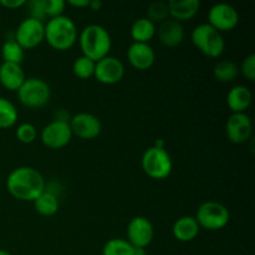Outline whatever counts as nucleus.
I'll return each mask as SVG.
<instances>
[{
  "label": "nucleus",
  "mask_w": 255,
  "mask_h": 255,
  "mask_svg": "<svg viewBox=\"0 0 255 255\" xmlns=\"http://www.w3.org/2000/svg\"><path fill=\"white\" fill-rule=\"evenodd\" d=\"M46 182L42 174L32 167L22 166L12 169L6 178V189L11 197L21 202H34L45 191Z\"/></svg>",
  "instance_id": "nucleus-1"
},
{
  "label": "nucleus",
  "mask_w": 255,
  "mask_h": 255,
  "mask_svg": "<svg viewBox=\"0 0 255 255\" xmlns=\"http://www.w3.org/2000/svg\"><path fill=\"white\" fill-rule=\"evenodd\" d=\"M82 56L97 62L109 56L112 47V40L106 27L99 24H90L81 30L77 37Z\"/></svg>",
  "instance_id": "nucleus-2"
},
{
  "label": "nucleus",
  "mask_w": 255,
  "mask_h": 255,
  "mask_svg": "<svg viewBox=\"0 0 255 255\" xmlns=\"http://www.w3.org/2000/svg\"><path fill=\"white\" fill-rule=\"evenodd\" d=\"M79 31L71 17L66 15L52 17L45 22V41L56 51H67L77 41Z\"/></svg>",
  "instance_id": "nucleus-3"
},
{
  "label": "nucleus",
  "mask_w": 255,
  "mask_h": 255,
  "mask_svg": "<svg viewBox=\"0 0 255 255\" xmlns=\"http://www.w3.org/2000/svg\"><path fill=\"white\" fill-rule=\"evenodd\" d=\"M192 44L207 57L217 59L222 56L226 50V41L223 35L214 27L207 24H199L193 29L191 34Z\"/></svg>",
  "instance_id": "nucleus-4"
},
{
  "label": "nucleus",
  "mask_w": 255,
  "mask_h": 255,
  "mask_svg": "<svg viewBox=\"0 0 255 255\" xmlns=\"http://www.w3.org/2000/svg\"><path fill=\"white\" fill-rule=\"evenodd\" d=\"M141 167L149 178L161 181L169 177L173 168V162L166 148L152 146L142 154Z\"/></svg>",
  "instance_id": "nucleus-5"
},
{
  "label": "nucleus",
  "mask_w": 255,
  "mask_h": 255,
  "mask_svg": "<svg viewBox=\"0 0 255 255\" xmlns=\"http://www.w3.org/2000/svg\"><path fill=\"white\" fill-rule=\"evenodd\" d=\"M17 99L27 109H41L46 106L51 97L50 86L39 77H29L16 91Z\"/></svg>",
  "instance_id": "nucleus-6"
},
{
  "label": "nucleus",
  "mask_w": 255,
  "mask_h": 255,
  "mask_svg": "<svg viewBox=\"0 0 255 255\" xmlns=\"http://www.w3.org/2000/svg\"><path fill=\"white\" fill-rule=\"evenodd\" d=\"M194 218L201 228L207 231H221L228 226L231 213L224 204L208 201L198 207Z\"/></svg>",
  "instance_id": "nucleus-7"
},
{
  "label": "nucleus",
  "mask_w": 255,
  "mask_h": 255,
  "mask_svg": "<svg viewBox=\"0 0 255 255\" xmlns=\"http://www.w3.org/2000/svg\"><path fill=\"white\" fill-rule=\"evenodd\" d=\"M15 41L24 50H31L45 41V22L27 16L15 30Z\"/></svg>",
  "instance_id": "nucleus-8"
},
{
  "label": "nucleus",
  "mask_w": 255,
  "mask_h": 255,
  "mask_svg": "<svg viewBox=\"0 0 255 255\" xmlns=\"http://www.w3.org/2000/svg\"><path fill=\"white\" fill-rule=\"evenodd\" d=\"M69 125L72 136L85 141L95 139L102 131V124L99 117L89 112H79L74 115L70 117Z\"/></svg>",
  "instance_id": "nucleus-9"
},
{
  "label": "nucleus",
  "mask_w": 255,
  "mask_h": 255,
  "mask_svg": "<svg viewBox=\"0 0 255 255\" xmlns=\"http://www.w3.org/2000/svg\"><path fill=\"white\" fill-rule=\"evenodd\" d=\"M208 24L221 34L232 31L239 24L238 10L226 2L213 5L208 11Z\"/></svg>",
  "instance_id": "nucleus-10"
},
{
  "label": "nucleus",
  "mask_w": 255,
  "mask_h": 255,
  "mask_svg": "<svg viewBox=\"0 0 255 255\" xmlns=\"http://www.w3.org/2000/svg\"><path fill=\"white\" fill-rule=\"evenodd\" d=\"M72 138L69 122L54 120L42 128L40 139L42 144L50 149H61L70 143Z\"/></svg>",
  "instance_id": "nucleus-11"
},
{
  "label": "nucleus",
  "mask_w": 255,
  "mask_h": 255,
  "mask_svg": "<svg viewBox=\"0 0 255 255\" xmlns=\"http://www.w3.org/2000/svg\"><path fill=\"white\" fill-rule=\"evenodd\" d=\"M154 238V228L148 218L137 216L127 226V242L133 248L146 249Z\"/></svg>",
  "instance_id": "nucleus-12"
},
{
  "label": "nucleus",
  "mask_w": 255,
  "mask_h": 255,
  "mask_svg": "<svg viewBox=\"0 0 255 255\" xmlns=\"http://www.w3.org/2000/svg\"><path fill=\"white\" fill-rule=\"evenodd\" d=\"M226 133L234 144H244L253 136V122L248 115L232 114L226 124Z\"/></svg>",
  "instance_id": "nucleus-13"
},
{
  "label": "nucleus",
  "mask_w": 255,
  "mask_h": 255,
  "mask_svg": "<svg viewBox=\"0 0 255 255\" xmlns=\"http://www.w3.org/2000/svg\"><path fill=\"white\" fill-rule=\"evenodd\" d=\"M125 65L119 57L106 56L95 65L94 77L104 85L119 84L125 76Z\"/></svg>",
  "instance_id": "nucleus-14"
},
{
  "label": "nucleus",
  "mask_w": 255,
  "mask_h": 255,
  "mask_svg": "<svg viewBox=\"0 0 255 255\" xmlns=\"http://www.w3.org/2000/svg\"><path fill=\"white\" fill-rule=\"evenodd\" d=\"M127 60L133 69L146 71L156 62V52L149 44L132 42L127 50Z\"/></svg>",
  "instance_id": "nucleus-15"
},
{
  "label": "nucleus",
  "mask_w": 255,
  "mask_h": 255,
  "mask_svg": "<svg viewBox=\"0 0 255 255\" xmlns=\"http://www.w3.org/2000/svg\"><path fill=\"white\" fill-rule=\"evenodd\" d=\"M156 35L159 42L167 47H176L181 45L184 40V27L182 22L169 17L166 21L161 22L156 29Z\"/></svg>",
  "instance_id": "nucleus-16"
},
{
  "label": "nucleus",
  "mask_w": 255,
  "mask_h": 255,
  "mask_svg": "<svg viewBox=\"0 0 255 255\" xmlns=\"http://www.w3.org/2000/svg\"><path fill=\"white\" fill-rule=\"evenodd\" d=\"M26 80L21 65L2 62L0 65V85L9 91H17Z\"/></svg>",
  "instance_id": "nucleus-17"
},
{
  "label": "nucleus",
  "mask_w": 255,
  "mask_h": 255,
  "mask_svg": "<svg viewBox=\"0 0 255 255\" xmlns=\"http://www.w3.org/2000/svg\"><path fill=\"white\" fill-rule=\"evenodd\" d=\"M169 10V17L178 22L189 21L199 11V0H171L167 2Z\"/></svg>",
  "instance_id": "nucleus-18"
},
{
  "label": "nucleus",
  "mask_w": 255,
  "mask_h": 255,
  "mask_svg": "<svg viewBox=\"0 0 255 255\" xmlns=\"http://www.w3.org/2000/svg\"><path fill=\"white\" fill-rule=\"evenodd\" d=\"M201 227L197 223L193 216L179 217L172 227V234L174 238L182 243H188L198 237Z\"/></svg>",
  "instance_id": "nucleus-19"
},
{
  "label": "nucleus",
  "mask_w": 255,
  "mask_h": 255,
  "mask_svg": "<svg viewBox=\"0 0 255 255\" xmlns=\"http://www.w3.org/2000/svg\"><path fill=\"white\" fill-rule=\"evenodd\" d=\"M253 95L249 87L244 85H237L229 90L227 95V105L232 114H244L252 105Z\"/></svg>",
  "instance_id": "nucleus-20"
},
{
  "label": "nucleus",
  "mask_w": 255,
  "mask_h": 255,
  "mask_svg": "<svg viewBox=\"0 0 255 255\" xmlns=\"http://www.w3.org/2000/svg\"><path fill=\"white\" fill-rule=\"evenodd\" d=\"M156 25L147 17H139L132 24L131 37L133 42L148 44L156 36Z\"/></svg>",
  "instance_id": "nucleus-21"
},
{
  "label": "nucleus",
  "mask_w": 255,
  "mask_h": 255,
  "mask_svg": "<svg viewBox=\"0 0 255 255\" xmlns=\"http://www.w3.org/2000/svg\"><path fill=\"white\" fill-rule=\"evenodd\" d=\"M32 203H34V208L36 213H39L42 217L54 216V214L57 213L60 207L59 196L46 191V189Z\"/></svg>",
  "instance_id": "nucleus-22"
},
{
  "label": "nucleus",
  "mask_w": 255,
  "mask_h": 255,
  "mask_svg": "<svg viewBox=\"0 0 255 255\" xmlns=\"http://www.w3.org/2000/svg\"><path fill=\"white\" fill-rule=\"evenodd\" d=\"M213 75L219 82L228 84L236 80L239 75V66L231 60H221L214 66Z\"/></svg>",
  "instance_id": "nucleus-23"
},
{
  "label": "nucleus",
  "mask_w": 255,
  "mask_h": 255,
  "mask_svg": "<svg viewBox=\"0 0 255 255\" xmlns=\"http://www.w3.org/2000/svg\"><path fill=\"white\" fill-rule=\"evenodd\" d=\"M17 117L19 114L14 104L5 97H0V128L6 129L12 127L16 124Z\"/></svg>",
  "instance_id": "nucleus-24"
},
{
  "label": "nucleus",
  "mask_w": 255,
  "mask_h": 255,
  "mask_svg": "<svg viewBox=\"0 0 255 255\" xmlns=\"http://www.w3.org/2000/svg\"><path fill=\"white\" fill-rule=\"evenodd\" d=\"M25 56V50L12 40H6L1 46V57L2 62H10V64L21 65Z\"/></svg>",
  "instance_id": "nucleus-25"
},
{
  "label": "nucleus",
  "mask_w": 255,
  "mask_h": 255,
  "mask_svg": "<svg viewBox=\"0 0 255 255\" xmlns=\"http://www.w3.org/2000/svg\"><path fill=\"white\" fill-rule=\"evenodd\" d=\"M133 247L124 238H112L102 248V255H132Z\"/></svg>",
  "instance_id": "nucleus-26"
},
{
  "label": "nucleus",
  "mask_w": 255,
  "mask_h": 255,
  "mask_svg": "<svg viewBox=\"0 0 255 255\" xmlns=\"http://www.w3.org/2000/svg\"><path fill=\"white\" fill-rule=\"evenodd\" d=\"M95 65L96 62L90 60L86 56H79L72 64V72L76 77L81 80H89L94 77Z\"/></svg>",
  "instance_id": "nucleus-27"
},
{
  "label": "nucleus",
  "mask_w": 255,
  "mask_h": 255,
  "mask_svg": "<svg viewBox=\"0 0 255 255\" xmlns=\"http://www.w3.org/2000/svg\"><path fill=\"white\" fill-rule=\"evenodd\" d=\"M147 19L151 20L154 25L161 24V22L166 21L169 19V10L168 4L161 0L151 2L147 9Z\"/></svg>",
  "instance_id": "nucleus-28"
},
{
  "label": "nucleus",
  "mask_w": 255,
  "mask_h": 255,
  "mask_svg": "<svg viewBox=\"0 0 255 255\" xmlns=\"http://www.w3.org/2000/svg\"><path fill=\"white\" fill-rule=\"evenodd\" d=\"M15 134H16V138L19 139L21 143L29 144V143H32V142L36 139L37 131H36V127H35L32 124L24 122V124H20L19 126L16 127Z\"/></svg>",
  "instance_id": "nucleus-29"
},
{
  "label": "nucleus",
  "mask_w": 255,
  "mask_h": 255,
  "mask_svg": "<svg viewBox=\"0 0 255 255\" xmlns=\"http://www.w3.org/2000/svg\"><path fill=\"white\" fill-rule=\"evenodd\" d=\"M45 12H46L47 20L52 17H57L64 15L66 1L64 0H44Z\"/></svg>",
  "instance_id": "nucleus-30"
},
{
  "label": "nucleus",
  "mask_w": 255,
  "mask_h": 255,
  "mask_svg": "<svg viewBox=\"0 0 255 255\" xmlns=\"http://www.w3.org/2000/svg\"><path fill=\"white\" fill-rule=\"evenodd\" d=\"M26 6L29 10V17L45 22L47 17L46 12H45L44 0H32V1L26 2Z\"/></svg>",
  "instance_id": "nucleus-31"
},
{
  "label": "nucleus",
  "mask_w": 255,
  "mask_h": 255,
  "mask_svg": "<svg viewBox=\"0 0 255 255\" xmlns=\"http://www.w3.org/2000/svg\"><path fill=\"white\" fill-rule=\"evenodd\" d=\"M239 74L243 75L249 82L255 80V55L251 54L242 61L239 66Z\"/></svg>",
  "instance_id": "nucleus-32"
},
{
  "label": "nucleus",
  "mask_w": 255,
  "mask_h": 255,
  "mask_svg": "<svg viewBox=\"0 0 255 255\" xmlns=\"http://www.w3.org/2000/svg\"><path fill=\"white\" fill-rule=\"evenodd\" d=\"M26 2L27 1H25V0H1L0 1V6H4L10 10H15L26 5Z\"/></svg>",
  "instance_id": "nucleus-33"
},
{
  "label": "nucleus",
  "mask_w": 255,
  "mask_h": 255,
  "mask_svg": "<svg viewBox=\"0 0 255 255\" xmlns=\"http://www.w3.org/2000/svg\"><path fill=\"white\" fill-rule=\"evenodd\" d=\"M90 0H69L66 1V5H71V6L77 7V9H84V7H89Z\"/></svg>",
  "instance_id": "nucleus-34"
},
{
  "label": "nucleus",
  "mask_w": 255,
  "mask_h": 255,
  "mask_svg": "<svg viewBox=\"0 0 255 255\" xmlns=\"http://www.w3.org/2000/svg\"><path fill=\"white\" fill-rule=\"evenodd\" d=\"M104 4H102L101 0H90L89 7L92 10V11H100L102 9Z\"/></svg>",
  "instance_id": "nucleus-35"
},
{
  "label": "nucleus",
  "mask_w": 255,
  "mask_h": 255,
  "mask_svg": "<svg viewBox=\"0 0 255 255\" xmlns=\"http://www.w3.org/2000/svg\"><path fill=\"white\" fill-rule=\"evenodd\" d=\"M132 255H147L146 249L143 248H134L133 249V254Z\"/></svg>",
  "instance_id": "nucleus-36"
},
{
  "label": "nucleus",
  "mask_w": 255,
  "mask_h": 255,
  "mask_svg": "<svg viewBox=\"0 0 255 255\" xmlns=\"http://www.w3.org/2000/svg\"><path fill=\"white\" fill-rule=\"evenodd\" d=\"M0 255H11L9 253V252L4 251V249H0Z\"/></svg>",
  "instance_id": "nucleus-37"
}]
</instances>
